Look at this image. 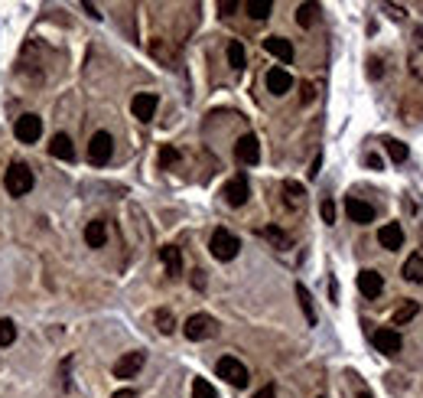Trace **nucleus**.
<instances>
[{"label": "nucleus", "mask_w": 423, "mask_h": 398, "mask_svg": "<svg viewBox=\"0 0 423 398\" xmlns=\"http://www.w3.org/2000/svg\"><path fill=\"white\" fill-rule=\"evenodd\" d=\"M157 330L159 333H173V330H176V320H173V313L169 310H157Z\"/></svg>", "instance_id": "31"}, {"label": "nucleus", "mask_w": 423, "mask_h": 398, "mask_svg": "<svg viewBox=\"0 0 423 398\" xmlns=\"http://www.w3.org/2000/svg\"><path fill=\"white\" fill-rule=\"evenodd\" d=\"M36 186V176L26 163H10V170L3 173V190L10 196H26Z\"/></svg>", "instance_id": "1"}, {"label": "nucleus", "mask_w": 423, "mask_h": 398, "mask_svg": "<svg viewBox=\"0 0 423 398\" xmlns=\"http://www.w3.org/2000/svg\"><path fill=\"white\" fill-rule=\"evenodd\" d=\"M378 242H381V248H388V251H397V248L404 245V229L397 226V222H388V226L378 232Z\"/></svg>", "instance_id": "17"}, {"label": "nucleus", "mask_w": 423, "mask_h": 398, "mask_svg": "<svg viewBox=\"0 0 423 398\" xmlns=\"http://www.w3.org/2000/svg\"><path fill=\"white\" fill-rule=\"evenodd\" d=\"M345 213H349L352 222H359V226H368V222H374V206L365 203V199H345Z\"/></svg>", "instance_id": "11"}, {"label": "nucleus", "mask_w": 423, "mask_h": 398, "mask_svg": "<svg viewBox=\"0 0 423 398\" xmlns=\"http://www.w3.org/2000/svg\"><path fill=\"white\" fill-rule=\"evenodd\" d=\"M365 163H368V167H374V170H381V157H374V154H368V157H365Z\"/></svg>", "instance_id": "41"}, {"label": "nucleus", "mask_w": 423, "mask_h": 398, "mask_svg": "<svg viewBox=\"0 0 423 398\" xmlns=\"http://www.w3.org/2000/svg\"><path fill=\"white\" fill-rule=\"evenodd\" d=\"M13 340H17V323L3 317V320H0V346H10Z\"/></svg>", "instance_id": "30"}, {"label": "nucleus", "mask_w": 423, "mask_h": 398, "mask_svg": "<svg viewBox=\"0 0 423 398\" xmlns=\"http://www.w3.org/2000/svg\"><path fill=\"white\" fill-rule=\"evenodd\" d=\"M316 13H319V3H300V7H296V23H300L303 30H309L313 20H316Z\"/></svg>", "instance_id": "24"}, {"label": "nucleus", "mask_w": 423, "mask_h": 398, "mask_svg": "<svg viewBox=\"0 0 423 398\" xmlns=\"http://www.w3.org/2000/svg\"><path fill=\"white\" fill-rule=\"evenodd\" d=\"M144 363H147V356L144 353H124L114 363V376L117 379H134L140 369H144Z\"/></svg>", "instance_id": "10"}, {"label": "nucleus", "mask_w": 423, "mask_h": 398, "mask_svg": "<svg viewBox=\"0 0 423 398\" xmlns=\"http://www.w3.org/2000/svg\"><path fill=\"white\" fill-rule=\"evenodd\" d=\"M248 193H251V186H248V176H244V173H238L234 180H228L225 190H222V196H225V203L228 206H244L248 203Z\"/></svg>", "instance_id": "8"}, {"label": "nucleus", "mask_w": 423, "mask_h": 398, "mask_svg": "<svg viewBox=\"0 0 423 398\" xmlns=\"http://www.w3.org/2000/svg\"><path fill=\"white\" fill-rule=\"evenodd\" d=\"M192 398H218L209 379H192Z\"/></svg>", "instance_id": "29"}, {"label": "nucleus", "mask_w": 423, "mask_h": 398, "mask_svg": "<svg viewBox=\"0 0 423 398\" xmlns=\"http://www.w3.org/2000/svg\"><path fill=\"white\" fill-rule=\"evenodd\" d=\"M82 7H85V13H88V17H95V20H101V13H98V7H95V3H88V0H85Z\"/></svg>", "instance_id": "39"}, {"label": "nucleus", "mask_w": 423, "mask_h": 398, "mask_svg": "<svg viewBox=\"0 0 423 398\" xmlns=\"http://www.w3.org/2000/svg\"><path fill=\"white\" fill-rule=\"evenodd\" d=\"M300 92H303V95H300V98H303V105H307V101H313V98H316V88L309 85V82H303V88H300Z\"/></svg>", "instance_id": "35"}, {"label": "nucleus", "mask_w": 423, "mask_h": 398, "mask_svg": "<svg viewBox=\"0 0 423 398\" xmlns=\"http://www.w3.org/2000/svg\"><path fill=\"white\" fill-rule=\"evenodd\" d=\"M371 343H374V349H378V353L397 356V353H401V346H404V340H401V333H397V330H378V333L371 336Z\"/></svg>", "instance_id": "9"}, {"label": "nucleus", "mask_w": 423, "mask_h": 398, "mask_svg": "<svg viewBox=\"0 0 423 398\" xmlns=\"http://www.w3.org/2000/svg\"><path fill=\"white\" fill-rule=\"evenodd\" d=\"M209 248H212V255H215L218 261H232V258H238L241 242H238V235H232L228 229H215V235H212Z\"/></svg>", "instance_id": "3"}, {"label": "nucleus", "mask_w": 423, "mask_h": 398, "mask_svg": "<svg viewBox=\"0 0 423 398\" xmlns=\"http://www.w3.org/2000/svg\"><path fill=\"white\" fill-rule=\"evenodd\" d=\"M228 63H232V69H244V63H248L244 46L238 43V40H232V43H228Z\"/></svg>", "instance_id": "27"}, {"label": "nucleus", "mask_w": 423, "mask_h": 398, "mask_svg": "<svg viewBox=\"0 0 423 398\" xmlns=\"http://www.w3.org/2000/svg\"><path fill=\"white\" fill-rule=\"evenodd\" d=\"M159 258H163V268H166L169 278L182 274V251L176 245H163L159 248Z\"/></svg>", "instance_id": "16"}, {"label": "nucleus", "mask_w": 423, "mask_h": 398, "mask_svg": "<svg viewBox=\"0 0 423 398\" xmlns=\"http://www.w3.org/2000/svg\"><path fill=\"white\" fill-rule=\"evenodd\" d=\"M234 160L241 163V167H254V163L261 160V140L254 138V134H244L234 144Z\"/></svg>", "instance_id": "6"}, {"label": "nucleus", "mask_w": 423, "mask_h": 398, "mask_svg": "<svg viewBox=\"0 0 423 398\" xmlns=\"http://www.w3.org/2000/svg\"><path fill=\"white\" fill-rule=\"evenodd\" d=\"M417 40H420V46H423V26H420V30H417Z\"/></svg>", "instance_id": "43"}, {"label": "nucleus", "mask_w": 423, "mask_h": 398, "mask_svg": "<svg viewBox=\"0 0 423 398\" xmlns=\"http://www.w3.org/2000/svg\"><path fill=\"white\" fill-rule=\"evenodd\" d=\"M114 398H137V392L134 388H121V392H114Z\"/></svg>", "instance_id": "40"}, {"label": "nucleus", "mask_w": 423, "mask_h": 398, "mask_svg": "<svg viewBox=\"0 0 423 398\" xmlns=\"http://www.w3.org/2000/svg\"><path fill=\"white\" fill-rule=\"evenodd\" d=\"M85 242H88V248H101L107 242V226L101 219H95V222L85 226Z\"/></svg>", "instance_id": "19"}, {"label": "nucleus", "mask_w": 423, "mask_h": 398, "mask_svg": "<svg viewBox=\"0 0 423 398\" xmlns=\"http://www.w3.org/2000/svg\"><path fill=\"white\" fill-rule=\"evenodd\" d=\"M296 301H300L303 313H307V323L313 326V323H316V310H313V297H309V291L303 288V284H296Z\"/></svg>", "instance_id": "25"}, {"label": "nucleus", "mask_w": 423, "mask_h": 398, "mask_svg": "<svg viewBox=\"0 0 423 398\" xmlns=\"http://www.w3.org/2000/svg\"><path fill=\"white\" fill-rule=\"evenodd\" d=\"M180 160V154H176V147H163V151H159V167H169V163H176Z\"/></svg>", "instance_id": "33"}, {"label": "nucleus", "mask_w": 423, "mask_h": 398, "mask_svg": "<svg viewBox=\"0 0 423 398\" xmlns=\"http://www.w3.org/2000/svg\"><path fill=\"white\" fill-rule=\"evenodd\" d=\"M261 235H264L267 242H274L277 248H290V235H286V232H280L277 226H267L264 232H261Z\"/></svg>", "instance_id": "28"}, {"label": "nucleus", "mask_w": 423, "mask_h": 398, "mask_svg": "<svg viewBox=\"0 0 423 398\" xmlns=\"http://www.w3.org/2000/svg\"><path fill=\"white\" fill-rule=\"evenodd\" d=\"M264 49L270 56H277L280 63H293V46H290V40H284V36H267Z\"/></svg>", "instance_id": "15"}, {"label": "nucleus", "mask_w": 423, "mask_h": 398, "mask_svg": "<svg viewBox=\"0 0 423 398\" xmlns=\"http://www.w3.org/2000/svg\"><path fill=\"white\" fill-rule=\"evenodd\" d=\"M319 213H322V222H336V206H332V199H322V206H319Z\"/></svg>", "instance_id": "34"}, {"label": "nucleus", "mask_w": 423, "mask_h": 398, "mask_svg": "<svg viewBox=\"0 0 423 398\" xmlns=\"http://www.w3.org/2000/svg\"><path fill=\"white\" fill-rule=\"evenodd\" d=\"M284 203L290 206V209H303V203H307V190L300 183H293V180H286L284 183Z\"/></svg>", "instance_id": "20"}, {"label": "nucleus", "mask_w": 423, "mask_h": 398, "mask_svg": "<svg viewBox=\"0 0 423 398\" xmlns=\"http://www.w3.org/2000/svg\"><path fill=\"white\" fill-rule=\"evenodd\" d=\"M417 313H420V304H417V301L401 304V307H397V313H394V326H404V323H411Z\"/></svg>", "instance_id": "23"}, {"label": "nucleus", "mask_w": 423, "mask_h": 398, "mask_svg": "<svg viewBox=\"0 0 423 398\" xmlns=\"http://www.w3.org/2000/svg\"><path fill=\"white\" fill-rule=\"evenodd\" d=\"M319 167H322V157H316V160H313V167H309V176H319Z\"/></svg>", "instance_id": "42"}, {"label": "nucleus", "mask_w": 423, "mask_h": 398, "mask_svg": "<svg viewBox=\"0 0 423 398\" xmlns=\"http://www.w3.org/2000/svg\"><path fill=\"white\" fill-rule=\"evenodd\" d=\"M130 111H134V118H137V121H150V118H153V111H157V95H150V92L134 95Z\"/></svg>", "instance_id": "14"}, {"label": "nucleus", "mask_w": 423, "mask_h": 398, "mask_svg": "<svg viewBox=\"0 0 423 398\" xmlns=\"http://www.w3.org/2000/svg\"><path fill=\"white\" fill-rule=\"evenodd\" d=\"M13 134H17L20 144H36L42 134V121L36 118V115H20L17 124H13Z\"/></svg>", "instance_id": "7"}, {"label": "nucleus", "mask_w": 423, "mask_h": 398, "mask_svg": "<svg viewBox=\"0 0 423 398\" xmlns=\"http://www.w3.org/2000/svg\"><path fill=\"white\" fill-rule=\"evenodd\" d=\"M111 154H114V140L107 131H98L95 138L88 140V160L95 163V167H105L111 160Z\"/></svg>", "instance_id": "5"}, {"label": "nucleus", "mask_w": 423, "mask_h": 398, "mask_svg": "<svg viewBox=\"0 0 423 398\" xmlns=\"http://www.w3.org/2000/svg\"><path fill=\"white\" fill-rule=\"evenodd\" d=\"M244 10H248L251 20H267L270 10H274V0H248V3H244Z\"/></svg>", "instance_id": "21"}, {"label": "nucleus", "mask_w": 423, "mask_h": 398, "mask_svg": "<svg viewBox=\"0 0 423 398\" xmlns=\"http://www.w3.org/2000/svg\"><path fill=\"white\" fill-rule=\"evenodd\" d=\"M234 7H238L234 0H222V3H218V10H222V17H232V10H234Z\"/></svg>", "instance_id": "37"}, {"label": "nucleus", "mask_w": 423, "mask_h": 398, "mask_svg": "<svg viewBox=\"0 0 423 398\" xmlns=\"http://www.w3.org/2000/svg\"><path fill=\"white\" fill-rule=\"evenodd\" d=\"M49 154H53L55 160H75V147H72V140H69V134H55L49 140Z\"/></svg>", "instance_id": "18"}, {"label": "nucleus", "mask_w": 423, "mask_h": 398, "mask_svg": "<svg viewBox=\"0 0 423 398\" xmlns=\"http://www.w3.org/2000/svg\"><path fill=\"white\" fill-rule=\"evenodd\" d=\"M290 88H293V76H290L286 69L277 65V69L267 72V92H270V95H286Z\"/></svg>", "instance_id": "13"}, {"label": "nucleus", "mask_w": 423, "mask_h": 398, "mask_svg": "<svg viewBox=\"0 0 423 398\" xmlns=\"http://www.w3.org/2000/svg\"><path fill=\"white\" fill-rule=\"evenodd\" d=\"M359 291L368 297V301H374V297H381V291H384V278H381L378 271H359Z\"/></svg>", "instance_id": "12"}, {"label": "nucleus", "mask_w": 423, "mask_h": 398, "mask_svg": "<svg viewBox=\"0 0 423 398\" xmlns=\"http://www.w3.org/2000/svg\"><path fill=\"white\" fill-rule=\"evenodd\" d=\"M384 151H388V157H391L394 163L407 160V144H401L397 138H384Z\"/></svg>", "instance_id": "26"}, {"label": "nucleus", "mask_w": 423, "mask_h": 398, "mask_svg": "<svg viewBox=\"0 0 423 398\" xmlns=\"http://www.w3.org/2000/svg\"><path fill=\"white\" fill-rule=\"evenodd\" d=\"M254 398H277V388H274V385H264Z\"/></svg>", "instance_id": "38"}, {"label": "nucleus", "mask_w": 423, "mask_h": 398, "mask_svg": "<svg viewBox=\"0 0 423 398\" xmlns=\"http://www.w3.org/2000/svg\"><path fill=\"white\" fill-rule=\"evenodd\" d=\"M150 53L157 56L159 63H166V65H173V63H176V56L169 53V49H166V46H163V43H159V40H153V43H150Z\"/></svg>", "instance_id": "32"}, {"label": "nucleus", "mask_w": 423, "mask_h": 398, "mask_svg": "<svg viewBox=\"0 0 423 398\" xmlns=\"http://www.w3.org/2000/svg\"><path fill=\"white\" fill-rule=\"evenodd\" d=\"M182 333H186V340H192V343L212 340V336H218V320L209 317V313H192L189 320H186V326H182Z\"/></svg>", "instance_id": "2"}, {"label": "nucleus", "mask_w": 423, "mask_h": 398, "mask_svg": "<svg viewBox=\"0 0 423 398\" xmlns=\"http://www.w3.org/2000/svg\"><path fill=\"white\" fill-rule=\"evenodd\" d=\"M404 278L413 284H423V255H411L404 261Z\"/></svg>", "instance_id": "22"}, {"label": "nucleus", "mask_w": 423, "mask_h": 398, "mask_svg": "<svg viewBox=\"0 0 423 398\" xmlns=\"http://www.w3.org/2000/svg\"><path fill=\"white\" fill-rule=\"evenodd\" d=\"M215 372H218V379H225L228 385H234V388H244L248 385V369H244V363H238L234 356H222L218 359V366H215Z\"/></svg>", "instance_id": "4"}, {"label": "nucleus", "mask_w": 423, "mask_h": 398, "mask_svg": "<svg viewBox=\"0 0 423 398\" xmlns=\"http://www.w3.org/2000/svg\"><path fill=\"white\" fill-rule=\"evenodd\" d=\"M192 288H196V291L205 288V271H192Z\"/></svg>", "instance_id": "36"}, {"label": "nucleus", "mask_w": 423, "mask_h": 398, "mask_svg": "<svg viewBox=\"0 0 423 398\" xmlns=\"http://www.w3.org/2000/svg\"><path fill=\"white\" fill-rule=\"evenodd\" d=\"M359 398H371V395H368V392H361V395H359Z\"/></svg>", "instance_id": "44"}]
</instances>
